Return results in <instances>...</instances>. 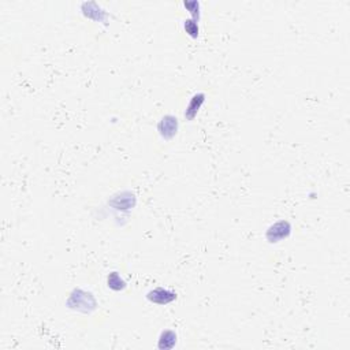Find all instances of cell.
<instances>
[{
  "mask_svg": "<svg viewBox=\"0 0 350 350\" xmlns=\"http://www.w3.org/2000/svg\"><path fill=\"white\" fill-rule=\"evenodd\" d=\"M107 285L114 291H121L126 287V282L123 281L122 277L118 273H111L107 278Z\"/></svg>",
  "mask_w": 350,
  "mask_h": 350,
  "instance_id": "9c48e42d",
  "label": "cell"
},
{
  "mask_svg": "<svg viewBox=\"0 0 350 350\" xmlns=\"http://www.w3.org/2000/svg\"><path fill=\"white\" fill-rule=\"evenodd\" d=\"M205 102V94L204 93H196L193 98L190 99V102L187 104L186 111H185V118L187 121H193L196 118V115L199 114L200 108Z\"/></svg>",
  "mask_w": 350,
  "mask_h": 350,
  "instance_id": "5b68a950",
  "label": "cell"
},
{
  "mask_svg": "<svg viewBox=\"0 0 350 350\" xmlns=\"http://www.w3.org/2000/svg\"><path fill=\"white\" fill-rule=\"evenodd\" d=\"M147 298L152 304H158V305H167L170 302L177 300V293L171 291V290L164 289V287H156V289L151 290L147 294Z\"/></svg>",
  "mask_w": 350,
  "mask_h": 350,
  "instance_id": "277c9868",
  "label": "cell"
},
{
  "mask_svg": "<svg viewBox=\"0 0 350 350\" xmlns=\"http://www.w3.org/2000/svg\"><path fill=\"white\" fill-rule=\"evenodd\" d=\"M82 12L85 16H88L90 20L98 21V22H103L107 16L106 12L103 11L100 6L96 3H84L82 4Z\"/></svg>",
  "mask_w": 350,
  "mask_h": 350,
  "instance_id": "8992f818",
  "label": "cell"
},
{
  "mask_svg": "<svg viewBox=\"0 0 350 350\" xmlns=\"http://www.w3.org/2000/svg\"><path fill=\"white\" fill-rule=\"evenodd\" d=\"M183 6L185 8L189 10V12L193 16V20L199 21L200 20V3L199 2H183Z\"/></svg>",
  "mask_w": 350,
  "mask_h": 350,
  "instance_id": "8fae6325",
  "label": "cell"
},
{
  "mask_svg": "<svg viewBox=\"0 0 350 350\" xmlns=\"http://www.w3.org/2000/svg\"><path fill=\"white\" fill-rule=\"evenodd\" d=\"M158 131H159L160 137L167 140V141L174 139L177 131H178V119L172 115H166L158 123Z\"/></svg>",
  "mask_w": 350,
  "mask_h": 350,
  "instance_id": "3957f363",
  "label": "cell"
},
{
  "mask_svg": "<svg viewBox=\"0 0 350 350\" xmlns=\"http://www.w3.org/2000/svg\"><path fill=\"white\" fill-rule=\"evenodd\" d=\"M183 29H185V32H186L191 38H197V37H199L200 28L199 24H197V21L186 20L183 22Z\"/></svg>",
  "mask_w": 350,
  "mask_h": 350,
  "instance_id": "30bf717a",
  "label": "cell"
},
{
  "mask_svg": "<svg viewBox=\"0 0 350 350\" xmlns=\"http://www.w3.org/2000/svg\"><path fill=\"white\" fill-rule=\"evenodd\" d=\"M291 232V224L287 220H279L277 223L271 224L265 232V238L268 240V242L275 244L282 240H286Z\"/></svg>",
  "mask_w": 350,
  "mask_h": 350,
  "instance_id": "7a4b0ae2",
  "label": "cell"
},
{
  "mask_svg": "<svg viewBox=\"0 0 350 350\" xmlns=\"http://www.w3.org/2000/svg\"><path fill=\"white\" fill-rule=\"evenodd\" d=\"M67 305L71 309L88 314V312H90V310H93L96 308V301H94L93 296L90 293L84 291L81 289H75L73 293L70 294L69 300H67Z\"/></svg>",
  "mask_w": 350,
  "mask_h": 350,
  "instance_id": "6da1fadb",
  "label": "cell"
},
{
  "mask_svg": "<svg viewBox=\"0 0 350 350\" xmlns=\"http://www.w3.org/2000/svg\"><path fill=\"white\" fill-rule=\"evenodd\" d=\"M177 345V334L171 330L163 331L159 337V343L158 347L159 349H172Z\"/></svg>",
  "mask_w": 350,
  "mask_h": 350,
  "instance_id": "ba28073f",
  "label": "cell"
},
{
  "mask_svg": "<svg viewBox=\"0 0 350 350\" xmlns=\"http://www.w3.org/2000/svg\"><path fill=\"white\" fill-rule=\"evenodd\" d=\"M135 199L134 196L130 195V193H121L118 197H114L112 200V205H114L116 209H129V208L134 207Z\"/></svg>",
  "mask_w": 350,
  "mask_h": 350,
  "instance_id": "52a82bcc",
  "label": "cell"
}]
</instances>
